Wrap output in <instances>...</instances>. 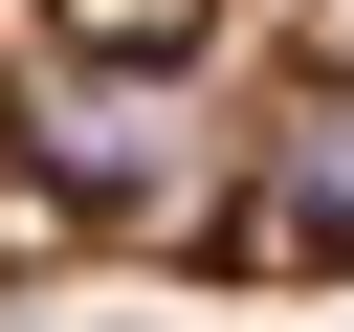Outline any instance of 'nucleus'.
<instances>
[{
  "label": "nucleus",
  "instance_id": "nucleus-1",
  "mask_svg": "<svg viewBox=\"0 0 354 332\" xmlns=\"http://www.w3.org/2000/svg\"><path fill=\"white\" fill-rule=\"evenodd\" d=\"M66 288L354 310V0H0V310Z\"/></svg>",
  "mask_w": 354,
  "mask_h": 332
}]
</instances>
